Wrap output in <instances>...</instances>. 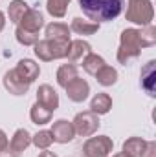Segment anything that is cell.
<instances>
[{
  "label": "cell",
  "instance_id": "obj_1",
  "mask_svg": "<svg viewBox=\"0 0 156 157\" xmlns=\"http://www.w3.org/2000/svg\"><path fill=\"white\" fill-rule=\"evenodd\" d=\"M83 13L96 24L110 22L123 11L125 0H77Z\"/></svg>",
  "mask_w": 156,
  "mask_h": 157
},
{
  "label": "cell",
  "instance_id": "obj_2",
  "mask_svg": "<svg viewBox=\"0 0 156 157\" xmlns=\"http://www.w3.org/2000/svg\"><path fill=\"white\" fill-rule=\"evenodd\" d=\"M142 53V40H140V29H125L119 37V49H117V62L129 64L130 60L138 59Z\"/></svg>",
  "mask_w": 156,
  "mask_h": 157
},
{
  "label": "cell",
  "instance_id": "obj_3",
  "mask_svg": "<svg viewBox=\"0 0 156 157\" xmlns=\"http://www.w3.org/2000/svg\"><path fill=\"white\" fill-rule=\"evenodd\" d=\"M127 20L138 26H149L154 18V9H153V2L151 0H129L127 2Z\"/></svg>",
  "mask_w": 156,
  "mask_h": 157
},
{
  "label": "cell",
  "instance_id": "obj_4",
  "mask_svg": "<svg viewBox=\"0 0 156 157\" xmlns=\"http://www.w3.org/2000/svg\"><path fill=\"white\" fill-rule=\"evenodd\" d=\"M114 143L109 135H97V137H90L84 146H83V154L84 157H109L112 154Z\"/></svg>",
  "mask_w": 156,
  "mask_h": 157
},
{
  "label": "cell",
  "instance_id": "obj_5",
  "mask_svg": "<svg viewBox=\"0 0 156 157\" xmlns=\"http://www.w3.org/2000/svg\"><path fill=\"white\" fill-rule=\"evenodd\" d=\"M76 133L81 137H92L97 128H99V115H96L94 112H81L76 115V119L72 121Z\"/></svg>",
  "mask_w": 156,
  "mask_h": 157
},
{
  "label": "cell",
  "instance_id": "obj_6",
  "mask_svg": "<svg viewBox=\"0 0 156 157\" xmlns=\"http://www.w3.org/2000/svg\"><path fill=\"white\" fill-rule=\"evenodd\" d=\"M50 133H51L53 141L59 143V144H66V143L74 141V137H76L74 124H72L70 121H66V119H59V121H55L53 126H51V130H50Z\"/></svg>",
  "mask_w": 156,
  "mask_h": 157
},
{
  "label": "cell",
  "instance_id": "obj_7",
  "mask_svg": "<svg viewBox=\"0 0 156 157\" xmlns=\"http://www.w3.org/2000/svg\"><path fill=\"white\" fill-rule=\"evenodd\" d=\"M2 82H4V88H6L11 95H26L28 90H30V84L18 77L15 70L6 71V73H4V78H2Z\"/></svg>",
  "mask_w": 156,
  "mask_h": 157
},
{
  "label": "cell",
  "instance_id": "obj_8",
  "mask_svg": "<svg viewBox=\"0 0 156 157\" xmlns=\"http://www.w3.org/2000/svg\"><path fill=\"white\" fill-rule=\"evenodd\" d=\"M18 26H20L22 29H26V31L39 33V29L44 26V17H42V13H40L37 7H30V9L24 13V17L20 18Z\"/></svg>",
  "mask_w": 156,
  "mask_h": 157
},
{
  "label": "cell",
  "instance_id": "obj_9",
  "mask_svg": "<svg viewBox=\"0 0 156 157\" xmlns=\"http://www.w3.org/2000/svg\"><path fill=\"white\" fill-rule=\"evenodd\" d=\"M66 95H68V99L72 101V102H83V101H86V97H88V93H90V86H88V82L84 80V78H74L66 88Z\"/></svg>",
  "mask_w": 156,
  "mask_h": 157
},
{
  "label": "cell",
  "instance_id": "obj_10",
  "mask_svg": "<svg viewBox=\"0 0 156 157\" xmlns=\"http://www.w3.org/2000/svg\"><path fill=\"white\" fill-rule=\"evenodd\" d=\"M37 102L48 108L50 112H55L59 108V95L50 84H42L37 90Z\"/></svg>",
  "mask_w": 156,
  "mask_h": 157
},
{
  "label": "cell",
  "instance_id": "obj_11",
  "mask_svg": "<svg viewBox=\"0 0 156 157\" xmlns=\"http://www.w3.org/2000/svg\"><path fill=\"white\" fill-rule=\"evenodd\" d=\"M15 71H17V75L22 78V80H26L28 84H31L35 78L39 77L40 68L35 60H31V59H22V60H18Z\"/></svg>",
  "mask_w": 156,
  "mask_h": 157
},
{
  "label": "cell",
  "instance_id": "obj_12",
  "mask_svg": "<svg viewBox=\"0 0 156 157\" xmlns=\"http://www.w3.org/2000/svg\"><path fill=\"white\" fill-rule=\"evenodd\" d=\"M142 86L151 97L156 95V60H149L142 70Z\"/></svg>",
  "mask_w": 156,
  "mask_h": 157
},
{
  "label": "cell",
  "instance_id": "obj_13",
  "mask_svg": "<svg viewBox=\"0 0 156 157\" xmlns=\"http://www.w3.org/2000/svg\"><path fill=\"white\" fill-rule=\"evenodd\" d=\"M88 53H92V48H90V44L88 42H84V40H70V46H68V53H66V57H68V60L74 64V62H77V60H83Z\"/></svg>",
  "mask_w": 156,
  "mask_h": 157
},
{
  "label": "cell",
  "instance_id": "obj_14",
  "mask_svg": "<svg viewBox=\"0 0 156 157\" xmlns=\"http://www.w3.org/2000/svg\"><path fill=\"white\" fill-rule=\"evenodd\" d=\"M31 144V135L28 130L20 128L15 132V135L11 137V143H9V150H13L15 154H22L28 146Z\"/></svg>",
  "mask_w": 156,
  "mask_h": 157
},
{
  "label": "cell",
  "instance_id": "obj_15",
  "mask_svg": "<svg viewBox=\"0 0 156 157\" xmlns=\"http://www.w3.org/2000/svg\"><path fill=\"white\" fill-rule=\"evenodd\" d=\"M44 35L48 40H70V28L63 22H51L46 26Z\"/></svg>",
  "mask_w": 156,
  "mask_h": 157
},
{
  "label": "cell",
  "instance_id": "obj_16",
  "mask_svg": "<svg viewBox=\"0 0 156 157\" xmlns=\"http://www.w3.org/2000/svg\"><path fill=\"white\" fill-rule=\"evenodd\" d=\"M110 110H112V99L109 93H97L90 102V112H94L96 115H105Z\"/></svg>",
  "mask_w": 156,
  "mask_h": 157
},
{
  "label": "cell",
  "instance_id": "obj_17",
  "mask_svg": "<svg viewBox=\"0 0 156 157\" xmlns=\"http://www.w3.org/2000/svg\"><path fill=\"white\" fill-rule=\"evenodd\" d=\"M70 29H72L74 33H77V35L86 37V35L97 33V31H99V24H96V22H92V20H83L81 17H76V18L72 20Z\"/></svg>",
  "mask_w": 156,
  "mask_h": 157
},
{
  "label": "cell",
  "instance_id": "obj_18",
  "mask_svg": "<svg viewBox=\"0 0 156 157\" xmlns=\"http://www.w3.org/2000/svg\"><path fill=\"white\" fill-rule=\"evenodd\" d=\"M147 148V141H143L142 137H130L123 143V154L129 157H142Z\"/></svg>",
  "mask_w": 156,
  "mask_h": 157
},
{
  "label": "cell",
  "instance_id": "obj_19",
  "mask_svg": "<svg viewBox=\"0 0 156 157\" xmlns=\"http://www.w3.org/2000/svg\"><path fill=\"white\" fill-rule=\"evenodd\" d=\"M77 66L76 64H63L59 70H57V84L59 86H63V88H66L74 78H77Z\"/></svg>",
  "mask_w": 156,
  "mask_h": 157
},
{
  "label": "cell",
  "instance_id": "obj_20",
  "mask_svg": "<svg viewBox=\"0 0 156 157\" xmlns=\"http://www.w3.org/2000/svg\"><path fill=\"white\" fill-rule=\"evenodd\" d=\"M51 113H53V112H50L48 108H44L39 102H35V104L31 106V110H30V117L33 121V124H37V126L48 124V122L51 121Z\"/></svg>",
  "mask_w": 156,
  "mask_h": 157
},
{
  "label": "cell",
  "instance_id": "obj_21",
  "mask_svg": "<svg viewBox=\"0 0 156 157\" xmlns=\"http://www.w3.org/2000/svg\"><path fill=\"white\" fill-rule=\"evenodd\" d=\"M103 66H107L105 60H103V57H99V55H96V53H88V55L83 59V70H84L88 75H96Z\"/></svg>",
  "mask_w": 156,
  "mask_h": 157
},
{
  "label": "cell",
  "instance_id": "obj_22",
  "mask_svg": "<svg viewBox=\"0 0 156 157\" xmlns=\"http://www.w3.org/2000/svg\"><path fill=\"white\" fill-rule=\"evenodd\" d=\"M30 9V6L24 2V0H13L11 4H9V7H7V17H9V20L13 22V24H18L20 22V18L24 17V13Z\"/></svg>",
  "mask_w": 156,
  "mask_h": 157
},
{
  "label": "cell",
  "instance_id": "obj_23",
  "mask_svg": "<svg viewBox=\"0 0 156 157\" xmlns=\"http://www.w3.org/2000/svg\"><path fill=\"white\" fill-rule=\"evenodd\" d=\"M94 77H96V80H97L101 86L107 88V86H114V84L117 82V71L112 68V66H103Z\"/></svg>",
  "mask_w": 156,
  "mask_h": 157
},
{
  "label": "cell",
  "instance_id": "obj_24",
  "mask_svg": "<svg viewBox=\"0 0 156 157\" xmlns=\"http://www.w3.org/2000/svg\"><path fill=\"white\" fill-rule=\"evenodd\" d=\"M72 0H46V9L53 18H63Z\"/></svg>",
  "mask_w": 156,
  "mask_h": 157
},
{
  "label": "cell",
  "instance_id": "obj_25",
  "mask_svg": "<svg viewBox=\"0 0 156 157\" xmlns=\"http://www.w3.org/2000/svg\"><path fill=\"white\" fill-rule=\"evenodd\" d=\"M15 37H17V40H18V44H22V46H35V44L39 42V33L26 31V29H22L20 26H17Z\"/></svg>",
  "mask_w": 156,
  "mask_h": 157
},
{
  "label": "cell",
  "instance_id": "obj_26",
  "mask_svg": "<svg viewBox=\"0 0 156 157\" xmlns=\"http://www.w3.org/2000/svg\"><path fill=\"white\" fill-rule=\"evenodd\" d=\"M31 143L40 148V150H48L50 146H51V143H53V137H51V133L48 132V130H40L39 133H35L33 137H31Z\"/></svg>",
  "mask_w": 156,
  "mask_h": 157
},
{
  "label": "cell",
  "instance_id": "obj_27",
  "mask_svg": "<svg viewBox=\"0 0 156 157\" xmlns=\"http://www.w3.org/2000/svg\"><path fill=\"white\" fill-rule=\"evenodd\" d=\"M140 40H142V48H149L156 42V28L154 26H143L140 29Z\"/></svg>",
  "mask_w": 156,
  "mask_h": 157
},
{
  "label": "cell",
  "instance_id": "obj_28",
  "mask_svg": "<svg viewBox=\"0 0 156 157\" xmlns=\"http://www.w3.org/2000/svg\"><path fill=\"white\" fill-rule=\"evenodd\" d=\"M35 55L39 57L40 60H44V62H50V60H53V55H51V49H50V44H48V40H39L37 44H35Z\"/></svg>",
  "mask_w": 156,
  "mask_h": 157
},
{
  "label": "cell",
  "instance_id": "obj_29",
  "mask_svg": "<svg viewBox=\"0 0 156 157\" xmlns=\"http://www.w3.org/2000/svg\"><path fill=\"white\" fill-rule=\"evenodd\" d=\"M142 157H156V144L154 143H147V148Z\"/></svg>",
  "mask_w": 156,
  "mask_h": 157
},
{
  "label": "cell",
  "instance_id": "obj_30",
  "mask_svg": "<svg viewBox=\"0 0 156 157\" xmlns=\"http://www.w3.org/2000/svg\"><path fill=\"white\" fill-rule=\"evenodd\" d=\"M9 146V141H7V135L4 133V130H0V152L6 150Z\"/></svg>",
  "mask_w": 156,
  "mask_h": 157
},
{
  "label": "cell",
  "instance_id": "obj_31",
  "mask_svg": "<svg viewBox=\"0 0 156 157\" xmlns=\"http://www.w3.org/2000/svg\"><path fill=\"white\" fill-rule=\"evenodd\" d=\"M0 157H20V154H15L13 150H9V146L6 148V150H2L0 152Z\"/></svg>",
  "mask_w": 156,
  "mask_h": 157
},
{
  "label": "cell",
  "instance_id": "obj_32",
  "mask_svg": "<svg viewBox=\"0 0 156 157\" xmlns=\"http://www.w3.org/2000/svg\"><path fill=\"white\" fill-rule=\"evenodd\" d=\"M39 157H57L53 152H48V150H44V152H40L39 154Z\"/></svg>",
  "mask_w": 156,
  "mask_h": 157
},
{
  "label": "cell",
  "instance_id": "obj_33",
  "mask_svg": "<svg viewBox=\"0 0 156 157\" xmlns=\"http://www.w3.org/2000/svg\"><path fill=\"white\" fill-rule=\"evenodd\" d=\"M6 28V17H4V13L0 11V31Z\"/></svg>",
  "mask_w": 156,
  "mask_h": 157
},
{
  "label": "cell",
  "instance_id": "obj_34",
  "mask_svg": "<svg viewBox=\"0 0 156 157\" xmlns=\"http://www.w3.org/2000/svg\"><path fill=\"white\" fill-rule=\"evenodd\" d=\"M112 157H129L127 154H123V152H119V154H116V155H112Z\"/></svg>",
  "mask_w": 156,
  "mask_h": 157
}]
</instances>
